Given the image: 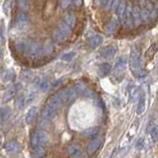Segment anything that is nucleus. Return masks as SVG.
<instances>
[{
    "mask_svg": "<svg viewBox=\"0 0 158 158\" xmlns=\"http://www.w3.org/2000/svg\"><path fill=\"white\" fill-rule=\"evenodd\" d=\"M102 137H95L93 138L92 141L89 143V145L87 147V153L89 155L94 154L99 148H100L101 144H102Z\"/></svg>",
    "mask_w": 158,
    "mask_h": 158,
    "instance_id": "6e6552de",
    "label": "nucleus"
},
{
    "mask_svg": "<svg viewBox=\"0 0 158 158\" xmlns=\"http://www.w3.org/2000/svg\"><path fill=\"white\" fill-rule=\"evenodd\" d=\"M117 47L115 44H109V46L105 47L101 51V56L103 58H111L114 57V56L117 52Z\"/></svg>",
    "mask_w": 158,
    "mask_h": 158,
    "instance_id": "1a4fd4ad",
    "label": "nucleus"
},
{
    "mask_svg": "<svg viewBox=\"0 0 158 158\" xmlns=\"http://www.w3.org/2000/svg\"><path fill=\"white\" fill-rule=\"evenodd\" d=\"M10 115H11V109L6 106L2 107L1 111H0V118H1V122L4 123L6 120H8Z\"/></svg>",
    "mask_w": 158,
    "mask_h": 158,
    "instance_id": "c756f323",
    "label": "nucleus"
},
{
    "mask_svg": "<svg viewBox=\"0 0 158 158\" xmlns=\"http://www.w3.org/2000/svg\"><path fill=\"white\" fill-rule=\"evenodd\" d=\"M70 2H71V0H62V1H61V7L63 9H66L69 5H70Z\"/></svg>",
    "mask_w": 158,
    "mask_h": 158,
    "instance_id": "a19ab883",
    "label": "nucleus"
},
{
    "mask_svg": "<svg viewBox=\"0 0 158 158\" xmlns=\"http://www.w3.org/2000/svg\"><path fill=\"white\" fill-rule=\"evenodd\" d=\"M4 150L7 153H15L21 150V145L17 140H10L4 145Z\"/></svg>",
    "mask_w": 158,
    "mask_h": 158,
    "instance_id": "9d476101",
    "label": "nucleus"
},
{
    "mask_svg": "<svg viewBox=\"0 0 158 158\" xmlns=\"http://www.w3.org/2000/svg\"><path fill=\"white\" fill-rule=\"evenodd\" d=\"M139 9H140V15H141L142 23H145V24L149 23L151 21V16H150V13L145 9L144 5H143V2H142V6Z\"/></svg>",
    "mask_w": 158,
    "mask_h": 158,
    "instance_id": "a878e982",
    "label": "nucleus"
},
{
    "mask_svg": "<svg viewBox=\"0 0 158 158\" xmlns=\"http://www.w3.org/2000/svg\"><path fill=\"white\" fill-rule=\"evenodd\" d=\"M15 21H16V25L18 28H24L27 26L29 20H28V17L24 13H19L16 16Z\"/></svg>",
    "mask_w": 158,
    "mask_h": 158,
    "instance_id": "dca6fc26",
    "label": "nucleus"
},
{
    "mask_svg": "<svg viewBox=\"0 0 158 158\" xmlns=\"http://www.w3.org/2000/svg\"><path fill=\"white\" fill-rule=\"evenodd\" d=\"M15 47H16L18 52H22V53H26L27 48H28V41H25V40H18V41L15 42Z\"/></svg>",
    "mask_w": 158,
    "mask_h": 158,
    "instance_id": "4be33fe9",
    "label": "nucleus"
},
{
    "mask_svg": "<svg viewBox=\"0 0 158 158\" xmlns=\"http://www.w3.org/2000/svg\"><path fill=\"white\" fill-rule=\"evenodd\" d=\"M151 137L153 141H158V128L157 127L151 132Z\"/></svg>",
    "mask_w": 158,
    "mask_h": 158,
    "instance_id": "ea45409f",
    "label": "nucleus"
},
{
    "mask_svg": "<svg viewBox=\"0 0 158 158\" xmlns=\"http://www.w3.org/2000/svg\"><path fill=\"white\" fill-rule=\"evenodd\" d=\"M62 103H63V101L61 100V98L59 97V95L56 93L48 99V101L47 103V106L49 107L51 109H52V110H54L56 112H57L59 110V108L61 107Z\"/></svg>",
    "mask_w": 158,
    "mask_h": 158,
    "instance_id": "423d86ee",
    "label": "nucleus"
},
{
    "mask_svg": "<svg viewBox=\"0 0 158 158\" xmlns=\"http://www.w3.org/2000/svg\"><path fill=\"white\" fill-rule=\"evenodd\" d=\"M75 89H76L77 93H79L82 96L90 97L92 95V91L82 82H77L76 85H75Z\"/></svg>",
    "mask_w": 158,
    "mask_h": 158,
    "instance_id": "f8f14e48",
    "label": "nucleus"
},
{
    "mask_svg": "<svg viewBox=\"0 0 158 158\" xmlns=\"http://www.w3.org/2000/svg\"><path fill=\"white\" fill-rule=\"evenodd\" d=\"M132 19H133V25H135V27H138L140 23H142L140 9L138 6H133L132 8Z\"/></svg>",
    "mask_w": 158,
    "mask_h": 158,
    "instance_id": "4468645a",
    "label": "nucleus"
},
{
    "mask_svg": "<svg viewBox=\"0 0 158 158\" xmlns=\"http://www.w3.org/2000/svg\"><path fill=\"white\" fill-rule=\"evenodd\" d=\"M36 114H37V107L36 106H33L29 109L27 114H26V117H25V122H26L27 125H30V123H33L35 117H36Z\"/></svg>",
    "mask_w": 158,
    "mask_h": 158,
    "instance_id": "f3484780",
    "label": "nucleus"
},
{
    "mask_svg": "<svg viewBox=\"0 0 158 158\" xmlns=\"http://www.w3.org/2000/svg\"><path fill=\"white\" fill-rule=\"evenodd\" d=\"M98 103H99V105H100V107H101L102 110H104V109H105V104H104V102H103L102 99L99 98V99H98Z\"/></svg>",
    "mask_w": 158,
    "mask_h": 158,
    "instance_id": "c03bdc74",
    "label": "nucleus"
},
{
    "mask_svg": "<svg viewBox=\"0 0 158 158\" xmlns=\"http://www.w3.org/2000/svg\"><path fill=\"white\" fill-rule=\"evenodd\" d=\"M15 105H16V107H17L18 109H21V108L25 105V97H24L23 95L19 96V97L17 98L16 102H15Z\"/></svg>",
    "mask_w": 158,
    "mask_h": 158,
    "instance_id": "c9c22d12",
    "label": "nucleus"
},
{
    "mask_svg": "<svg viewBox=\"0 0 158 158\" xmlns=\"http://www.w3.org/2000/svg\"><path fill=\"white\" fill-rule=\"evenodd\" d=\"M143 143H144V137H139L137 139V141H136V148L137 149H141L142 148V146H143Z\"/></svg>",
    "mask_w": 158,
    "mask_h": 158,
    "instance_id": "58836bf2",
    "label": "nucleus"
},
{
    "mask_svg": "<svg viewBox=\"0 0 158 158\" xmlns=\"http://www.w3.org/2000/svg\"><path fill=\"white\" fill-rule=\"evenodd\" d=\"M47 153V149L44 147V145H40V146H36L33 147V154L35 157L37 158H43Z\"/></svg>",
    "mask_w": 158,
    "mask_h": 158,
    "instance_id": "bb28decb",
    "label": "nucleus"
},
{
    "mask_svg": "<svg viewBox=\"0 0 158 158\" xmlns=\"http://www.w3.org/2000/svg\"><path fill=\"white\" fill-rule=\"evenodd\" d=\"M140 53L137 51L136 48H133L131 52V56H130V67L131 69V71L133 73V75H135L137 77H144L145 73L141 72L140 70Z\"/></svg>",
    "mask_w": 158,
    "mask_h": 158,
    "instance_id": "f257e3e1",
    "label": "nucleus"
},
{
    "mask_svg": "<svg viewBox=\"0 0 158 158\" xmlns=\"http://www.w3.org/2000/svg\"><path fill=\"white\" fill-rule=\"evenodd\" d=\"M103 43V38L99 35H94L88 40V46L91 48H96L99 46H101Z\"/></svg>",
    "mask_w": 158,
    "mask_h": 158,
    "instance_id": "ddd939ff",
    "label": "nucleus"
},
{
    "mask_svg": "<svg viewBox=\"0 0 158 158\" xmlns=\"http://www.w3.org/2000/svg\"><path fill=\"white\" fill-rule=\"evenodd\" d=\"M26 54L30 56H39L43 54V48L41 47V44H39L36 42L28 41V48Z\"/></svg>",
    "mask_w": 158,
    "mask_h": 158,
    "instance_id": "39448f33",
    "label": "nucleus"
},
{
    "mask_svg": "<svg viewBox=\"0 0 158 158\" xmlns=\"http://www.w3.org/2000/svg\"><path fill=\"white\" fill-rule=\"evenodd\" d=\"M60 31H62L64 34L66 35L67 37H69L71 35V33H72V28L71 27H69L68 25L64 22V21H62V22H60L59 23V25H58V27H57Z\"/></svg>",
    "mask_w": 158,
    "mask_h": 158,
    "instance_id": "7c9ffc66",
    "label": "nucleus"
},
{
    "mask_svg": "<svg viewBox=\"0 0 158 158\" xmlns=\"http://www.w3.org/2000/svg\"><path fill=\"white\" fill-rule=\"evenodd\" d=\"M153 4H154V6H155L156 10H157V11H158V1H156L155 3H153Z\"/></svg>",
    "mask_w": 158,
    "mask_h": 158,
    "instance_id": "a18cd8bd",
    "label": "nucleus"
},
{
    "mask_svg": "<svg viewBox=\"0 0 158 158\" xmlns=\"http://www.w3.org/2000/svg\"><path fill=\"white\" fill-rule=\"evenodd\" d=\"M115 152H116V150L113 151V153H112V155L110 156V158H114V156H115Z\"/></svg>",
    "mask_w": 158,
    "mask_h": 158,
    "instance_id": "49530a36",
    "label": "nucleus"
},
{
    "mask_svg": "<svg viewBox=\"0 0 158 158\" xmlns=\"http://www.w3.org/2000/svg\"><path fill=\"white\" fill-rule=\"evenodd\" d=\"M39 89L41 91L44 92V91H48V88H49V83L48 80H46V79H43V80H41L39 82V85H38Z\"/></svg>",
    "mask_w": 158,
    "mask_h": 158,
    "instance_id": "473e14b6",
    "label": "nucleus"
},
{
    "mask_svg": "<svg viewBox=\"0 0 158 158\" xmlns=\"http://www.w3.org/2000/svg\"><path fill=\"white\" fill-rule=\"evenodd\" d=\"M15 72L11 69H6L3 73H2V81L4 83H10L12 82L15 79Z\"/></svg>",
    "mask_w": 158,
    "mask_h": 158,
    "instance_id": "6ab92c4d",
    "label": "nucleus"
},
{
    "mask_svg": "<svg viewBox=\"0 0 158 158\" xmlns=\"http://www.w3.org/2000/svg\"><path fill=\"white\" fill-rule=\"evenodd\" d=\"M21 88V84L20 83H16V84H13L12 86H10L6 91H5L4 95H3V101L4 102H7L9 100H11L12 98L15 97L16 93L20 90Z\"/></svg>",
    "mask_w": 158,
    "mask_h": 158,
    "instance_id": "0eeeda50",
    "label": "nucleus"
},
{
    "mask_svg": "<svg viewBox=\"0 0 158 158\" xmlns=\"http://www.w3.org/2000/svg\"><path fill=\"white\" fill-rule=\"evenodd\" d=\"M127 56H120L117 60H116V63H115V69L117 71H120V70H123V69H125V67L127 66Z\"/></svg>",
    "mask_w": 158,
    "mask_h": 158,
    "instance_id": "aec40b11",
    "label": "nucleus"
},
{
    "mask_svg": "<svg viewBox=\"0 0 158 158\" xmlns=\"http://www.w3.org/2000/svg\"><path fill=\"white\" fill-rule=\"evenodd\" d=\"M66 151L69 158H83L84 156L82 147L77 143H72V144L68 145Z\"/></svg>",
    "mask_w": 158,
    "mask_h": 158,
    "instance_id": "20e7f679",
    "label": "nucleus"
},
{
    "mask_svg": "<svg viewBox=\"0 0 158 158\" xmlns=\"http://www.w3.org/2000/svg\"><path fill=\"white\" fill-rule=\"evenodd\" d=\"M156 128V123H155V121H151L149 123H148V126L146 127V132L147 133H151L153 131H154Z\"/></svg>",
    "mask_w": 158,
    "mask_h": 158,
    "instance_id": "4c0bfd02",
    "label": "nucleus"
},
{
    "mask_svg": "<svg viewBox=\"0 0 158 158\" xmlns=\"http://www.w3.org/2000/svg\"><path fill=\"white\" fill-rule=\"evenodd\" d=\"M56 111L52 110V109H51L49 107L46 106L42 112V120H44L46 123H48L51 120H52V118L56 117Z\"/></svg>",
    "mask_w": 158,
    "mask_h": 158,
    "instance_id": "9b49d317",
    "label": "nucleus"
},
{
    "mask_svg": "<svg viewBox=\"0 0 158 158\" xmlns=\"http://www.w3.org/2000/svg\"><path fill=\"white\" fill-rule=\"evenodd\" d=\"M117 26H118V21L116 18H112L110 20V22L108 23L107 25V28H106V34L107 35H113L114 33H115L116 29H117Z\"/></svg>",
    "mask_w": 158,
    "mask_h": 158,
    "instance_id": "5701e85b",
    "label": "nucleus"
},
{
    "mask_svg": "<svg viewBox=\"0 0 158 158\" xmlns=\"http://www.w3.org/2000/svg\"><path fill=\"white\" fill-rule=\"evenodd\" d=\"M141 91H140V88L137 87V86H132L130 89V97H131V101H135L137 99H139L141 96Z\"/></svg>",
    "mask_w": 158,
    "mask_h": 158,
    "instance_id": "b1692460",
    "label": "nucleus"
},
{
    "mask_svg": "<svg viewBox=\"0 0 158 158\" xmlns=\"http://www.w3.org/2000/svg\"><path fill=\"white\" fill-rule=\"evenodd\" d=\"M52 52H53V46H52V44L47 43L43 47V54H44V56H48V54H51Z\"/></svg>",
    "mask_w": 158,
    "mask_h": 158,
    "instance_id": "2f4dec72",
    "label": "nucleus"
},
{
    "mask_svg": "<svg viewBox=\"0 0 158 158\" xmlns=\"http://www.w3.org/2000/svg\"><path fill=\"white\" fill-rule=\"evenodd\" d=\"M150 1H151L152 3H155L156 1H158V0H150Z\"/></svg>",
    "mask_w": 158,
    "mask_h": 158,
    "instance_id": "de8ad7c7",
    "label": "nucleus"
},
{
    "mask_svg": "<svg viewBox=\"0 0 158 158\" xmlns=\"http://www.w3.org/2000/svg\"><path fill=\"white\" fill-rule=\"evenodd\" d=\"M48 142V135L44 131H37L31 137V144L33 147L44 145Z\"/></svg>",
    "mask_w": 158,
    "mask_h": 158,
    "instance_id": "f03ea898",
    "label": "nucleus"
},
{
    "mask_svg": "<svg viewBox=\"0 0 158 158\" xmlns=\"http://www.w3.org/2000/svg\"><path fill=\"white\" fill-rule=\"evenodd\" d=\"M157 49H158V44H152L151 46L147 48V51L145 52V57L147 59H151L154 54L157 52Z\"/></svg>",
    "mask_w": 158,
    "mask_h": 158,
    "instance_id": "c85d7f7f",
    "label": "nucleus"
},
{
    "mask_svg": "<svg viewBox=\"0 0 158 158\" xmlns=\"http://www.w3.org/2000/svg\"><path fill=\"white\" fill-rule=\"evenodd\" d=\"M111 70H112V66L110 64L103 63L100 65V67H99L98 73H99V75H100V77H106L111 73Z\"/></svg>",
    "mask_w": 158,
    "mask_h": 158,
    "instance_id": "a211bd4d",
    "label": "nucleus"
},
{
    "mask_svg": "<svg viewBox=\"0 0 158 158\" xmlns=\"http://www.w3.org/2000/svg\"><path fill=\"white\" fill-rule=\"evenodd\" d=\"M127 5L126 0H120V3H118V5L116 10H115L117 16L118 18H122L123 17V15L125 14L126 10H127Z\"/></svg>",
    "mask_w": 158,
    "mask_h": 158,
    "instance_id": "412c9836",
    "label": "nucleus"
},
{
    "mask_svg": "<svg viewBox=\"0 0 158 158\" xmlns=\"http://www.w3.org/2000/svg\"><path fill=\"white\" fill-rule=\"evenodd\" d=\"M35 97H36V94H35L34 92L33 93H29L28 95L25 97V105H29V104L31 103L32 101H34Z\"/></svg>",
    "mask_w": 158,
    "mask_h": 158,
    "instance_id": "e433bc0d",
    "label": "nucleus"
},
{
    "mask_svg": "<svg viewBox=\"0 0 158 158\" xmlns=\"http://www.w3.org/2000/svg\"><path fill=\"white\" fill-rule=\"evenodd\" d=\"M10 5H11V1H10V0H7V1L5 2L4 6H3V8H4V10H5V12H8L9 10H10Z\"/></svg>",
    "mask_w": 158,
    "mask_h": 158,
    "instance_id": "79ce46f5",
    "label": "nucleus"
},
{
    "mask_svg": "<svg viewBox=\"0 0 158 158\" xmlns=\"http://www.w3.org/2000/svg\"><path fill=\"white\" fill-rule=\"evenodd\" d=\"M75 52H65L63 54V56H61V59L64 61H71L73 57L75 56Z\"/></svg>",
    "mask_w": 158,
    "mask_h": 158,
    "instance_id": "f704fd0d",
    "label": "nucleus"
},
{
    "mask_svg": "<svg viewBox=\"0 0 158 158\" xmlns=\"http://www.w3.org/2000/svg\"><path fill=\"white\" fill-rule=\"evenodd\" d=\"M63 21L65 22L69 27H71V28H73L74 27V25H75V23H76V18H75V16H74V14L73 13H67L65 16H64V18H63Z\"/></svg>",
    "mask_w": 158,
    "mask_h": 158,
    "instance_id": "cd10ccee",
    "label": "nucleus"
},
{
    "mask_svg": "<svg viewBox=\"0 0 158 158\" xmlns=\"http://www.w3.org/2000/svg\"><path fill=\"white\" fill-rule=\"evenodd\" d=\"M67 36L65 34H64L62 31H60L58 28H56V30L53 31L52 33V39L54 40L57 43H63V42H65L66 40H67Z\"/></svg>",
    "mask_w": 158,
    "mask_h": 158,
    "instance_id": "2eb2a0df",
    "label": "nucleus"
},
{
    "mask_svg": "<svg viewBox=\"0 0 158 158\" xmlns=\"http://www.w3.org/2000/svg\"><path fill=\"white\" fill-rule=\"evenodd\" d=\"M132 8H133L132 5H131V3H128L125 14L123 15V17H122V18H120L121 23H122V25H123V27H130V28H131V27L132 26V25H133Z\"/></svg>",
    "mask_w": 158,
    "mask_h": 158,
    "instance_id": "7ed1b4c3",
    "label": "nucleus"
},
{
    "mask_svg": "<svg viewBox=\"0 0 158 158\" xmlns=\"http://www.w3.org/2000/svg\"><path fill=\"white\" fill-rule=\"evenodd\" d=\"M17 4H18V7L21 11H27L29 9V4L27 0H17Z\"/></svg>",
    "mask_w": 158,
    "mask_h": 158,
    "instance_id": "72a5a7b5",
    "label": "nucleus"
},
{
    "mask_svg": "<svg viewBox=\"0 0 158 158\" xmlns=\"http://www.w3.org/2000/svg\"><path fill=\"white\" fill-rule=\"evenodd\" d=\"M73 1V4L75 5L76 7H80L81 4H82V0H72Z\"/></svg>",
    "mask_w": 158,
    "mask_h": 158,
    "instance_id": "37998d69",
    "label": "nucleus"
},
{
    "mask_svg": "<svg viewBox=\"0 0 158 158\" xmlns=\"http://www.w3.org/2000/svg\"><path fill=\"white\" fill-rule=\"evenodd\" d=\"M145 104H146V99L144 94H141V96L139 98V101H138V105H137V110L136 113L138 115H141V114L144 113L145 111Z\"/></svg>",
    "mask_w": 158,
    "mask_h": 158,
    "instance_id": "393cba45",
    "label": "nucleus"
}]
</instances>
